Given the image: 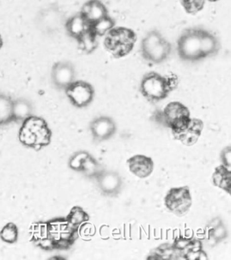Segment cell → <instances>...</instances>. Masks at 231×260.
Instances as JSON below:
<instances>
[{
    "label": "cell",
    "mask_w": 231,
    "mask_h": 260,
    "mask_svg": "<svg viewBox=\"0 0 231 260\" xmlns=\"http://www.w3.org/2000/svg\"><path fill=\"white\" fill-rule=\"evenodd\" d=\"M172 45L159 31L148 32L141 43V53L144 59L154 64L165 62L172 53Z\"/></svg>",
    "instance_id": "cell-1"
},
{
    "label": "cell",
    "mask_w": 231,
    "mask_h": 260,
    "mask_svg": "<svg viewBox=\"0 0 231 260\" xmlns=\"http://www.w3.org/2000/svg\"><path fill=\"white\" fill-rule=\"evenodd\" d=\"M174 87L171 79L151 71L144 75L140 89L143 96L149 101L159 102L166 99Z\"/></svg>",
    "instance_id": "cell-2"
},
{
    "label": "cell",
    "mask_w": 231,
    "mask_h": 260,
    "mask_svg": "<svg viewBox=\"0 0 231 260\" xmlns=\"http://www.w3.org/2000/svg\"><path fill=\"white\" fill-rule=\"evenodd\" d=\"M137 42V35L133 30L126 27H114L106 36L105 46L115 58H119L129 54Z\"/></svg>",
    "instance_id": "cell-3"
},
{
    "label": "cell",
    "mask_w": 231,
    "mask_h": 260,
    "mask_svg": "<svg viewBox=\"0 0 231 260\" xmlns=\"http://www.w3.org/2000/svg\"><path fill=\"white\" fill-rule=\"evenodd\" d=\"M177 52L180 58L186 62L204 59L201 51L200 28H188L180 35L177 41Z\"/></svg>",
    "instance_id": "cell-4"
},
{
    "label": "cell",
    "mask_w": 231,
    "mask_h": 260,
    "mask_svg": "<svg viewBox=\"0 0 231 260\" xmlns=\"http://www.w3.org/2000/svg\"><path fill=\"white\" fill-rule=\"evenodd\" d=\"M162 118L166 125L172 129V133H179L190 123L191 118L188 108L179 102H172L166 106Z\"/></svg>",
    "instance_id": "cell-5"
},
{
    "label": "cell",
    "mask_w": 231,
    "mask_h": 260,
    "mask_svg": "<svg viewBox=\"0 0 231 260\" xmlns=\"http://www.w3.org/2000/svg\"><path fill=\"white\" fill-rule=\"evenodd\" d=\"M166 207L174 214L183 215L189 211L192 205V197L188 186L170 189L164 199Z\"/></svg>",
    "instance_id": "cell-6"
},
{
    "label": "cell",
    "mask_w": 231,
    "mask_h": 260,
    "mask_svg": "<svg viewBox=\"0 0 231 260\" xmlns=\"http://www.w3.org/2000/svg\"><path fill=\"white\" fill-rule=\"evenodd\" d=\"M65 91L71 103L78 108L88 107L92 103L95 94L92 85L84 81H75Z\"/></svg>",
    "instance_id": "cell-7"
},
{
    "label": "cell",
    "mask_w": 231,
    "mask_h": 260,
    "mask_svg": "<svg viewBox=\"0 0 231 260\" xmlns=\"http://www.w3.org/2000/svg\"><path fill=\"white\" fill-rule=\"evenodd\" d=\"M23 127L31 132L36 138V144L34 148L40 149L42 146L50 143L51 132L47 123L42 118L31 116L23 122Z\"/></svg>",
    "instance_id": "cell-8"
},
{
    "label": "cell",
    "mask_w": 231,
    "mask_h": 260,
    "mask_svg": "<svg viewBox=\"0 0 231 260\" xmlns=\"http://www.w3.org/2000/svg\"><path fill=\"white\" fill-rule=\"evenodd\" d=\"M95 179L101 192L106 196L115 197L121 192L123 180L118 173L103 170Z\"/></svg>",
    "instance_id": "cell-9"
},
{
    "label": "cell",
    "mask_w": 231,
    "mask_h": 260,
    "mask_svg": "<svg viewBox=\"0 0 231 260\" xmlns=\"http://www.w3.org/2000/svg\"><path fill=\"white\" fill-rule=\"evenodd\" d=\"M52 83L60 89H65L76 81V71L74 65L69 62L56 63L52 67Z\"/></svg>",
    "instance_id": "cell-10"
},
{
    "label": "cell",
    "mask_w": 231,
    "mask_h": 260,
    "mask_svg": "<svg viewBox=\"0 0 231 260\" xmlns=\"http://www.w3.org/2000/svg\"><path fill=\"white\" fill-rule=\"evenodd\" d=\"M90 131L94 140L105 141L110 139L116 133V123L112 118L102 116L93 120L90 123Z\"/></svg>",
    "instance_id": "cell-11"
},
{
    "label": "cell",
    "mask_w": 231,
    "mask_h": 260,
    "mask_svg": "<svg viewBox=\"0 0 231 260\" xmlns=\"http://www.w3.org/2000/svg\"><path fill=\"white\" fill-rule=\"evenodd\" d=\"M129 170L135 176L140 178H146L152 174L154 162L151 158L143 154H137L127 160Z\"/></svg>",
    "instance_id": "cell-12"
},
{
    "label": "cell",
    "mask_w": 231,
    "mask_h": 260,
    "mask_svg": "<svg viewBox=\"0 0 231 260\" xmlns=\"http://www.w3.org/2000/svg\"><path fill=\"white\" fill-rule=\"evenodd\" d=\"M204 123L200 119H191L190 123L179 133L174 134L176 140H180L186 146L195 144L202 134Z\"/></svg>",
    "instance_id": "cell-13"
},
{
    "label": "cell",
    "mask_w": 231,
    "mask_h": 260,
    "mask_svg": "<svg viewBox=\"0 0 231 260\" xmlns=\"http://www.w3.org/2000/svg\"><path fill=\"white\" fill-rule=\"evenodd\" d=\"M201 51L203 58L216 56L220 50V42L212 32L200 28Z\"/></svg>",
    "instance_id": "cell-14"
},
{
    "label": "cell",
    "mask_w": 231,
    "mask_h": 260,
    "mask_svg": "<svg viewBox=\"0 0 231 260\" xmlns=\"http://www.w3.org/2000/svg\"><path fill=\"white\" fill-rule=\"evenodd\" d=\"M80 14L90 25L108 15L107 8L99 0H90L87 2L83 6Z\"/></svg>",
    "instance_id": "cell-15"
},
{
    "label": "cell",
    "mask_w": 231,
    "mask_h": 260,
    "mask_svg": "<svg viewBox=\"0 0 231 260\" xmlns=\"http://www.w3.org/2000/svg\"><path fill=\"white\" fill-rule=\"evenodd\" d=\"M90 24L81 14L72 16L66 22L67 31L77 40L90 29Z\"/></svg>",
    "instance_id": "cell-16"
},
{
    "label": "cell",
    "mask_w": 231,
    "mask_h": 260,
    "mask_svg": "<svg viewBox=\"0 0 231 260\" xmlns=\"http://www.w3.org/2000/svg\"><path fill=\"white\" fill-rule=\"evenodd\" d=\"M32 112H33V107L27 100L19 99L13 101V121L23 122L27 118L32 116Z\"/></svg>",
    "instance_id": "cell-17"
},
{
    "label": "cell",
    "mask_w": 231,
    "mask_h": 260,
    "mask_svg": "<svg viewBox=\"0 0 231 260\" xmlns=\"http://www.w3.org/2000/svg\"><path fill=\"white\" fill-rule=\"evenodd\" d=\"M213 183L215 186L230 193L231 184L230 168L224 166L216 168L212 176Z\"/></svg>",
    "instance_id": "cell-18"
},
{
    "label": "cell",
    "mask_w": 231,
    "mask_h": 260,
    "mask_svg": "<svg viewBox=\"0 0 231 260\" xmlns=\"http://www.w3.org/2000/svg\"><path fill=\"white\" fill-rule=\"evenodd\" d=\"M13 100L8 95L0 94V125L13 121Z\"/></svg>",
    "instance_id": "cell-19"
},
{
    "label": "cell",
    "mask_w": 231,
    "mask_h": 260,
    "mask_svg": "<svg viewBox=\"0 0 231 260\" xmlns=\"http://www.w3.org/2000/svg\"><path fill=\"white\" fill-rule=\"evenodd\" d=\"M115 20L107 15L95 23L91 24L90 28L97 37H102L106 36L115 27Z\"/></svg>",
    "instance_id": "cell-20"
},
{
    "label": "cell",
    "mask_w": 231,
    "mask_h": 260,
    "mask_svg": "<svg viewBox=\"0 0 231 260\" xmlns=\"http://www.w3.org/2000/svg\"><path fill=\"white\" fill-rule=\"evenodd\" d=\"M78 41L80 48L87 54L94 52L98 45L97 36L90 30V28Z\"/></svg>",
    "instance_id": "cell-21"
},
{
    "label": "cell",
    "mask_w": 231,
    "mask_h": 260,
    "mask_svg": "<svg viewBox=\"0 0 231 260\" xmlns=\"http://www.w3.org/2000/svg\"><path fill=\"white\" fill-rule=\"evenodd\" d=\"M103 170L98 161L89 154L83 162L81 172L84 173L88 178H96Z\"/></svg>",
    "instance_id": "cell-22"
},
{
    "label": "cell",
    "mask_w": 231,
    "mask_h": 260,
    "mask_svg": "<svg viewBox=\"0 0 231 260\" xmlns=\"http://www.w3.org/2000/svg\"><path fill=\"white\" fill-rule=\"evenodd\" d=\"M89 219L90 217L84 209L80 207H75L71 211L68 221L74 226L79 228Z\"/></svg>",
    "instance_id": "cell-23"
},
{
    "label": "cell",
    "mask_w": 231,
    "mask_h": 260,
    "mask_svg": "<svg viewBox=\"0 0 231 260\" xmlns=\"http://www.w3.org/2000/svg\"><path fill=\"white\" fill-rule=\"evenodd\" d=\"M18 229L13 223H10L6 225L0 232V237L3 241L7 243H15L17 241Z\"/></svg>",
    "instance_id": "cell-24"
},
{
    "label": "cell",
    "mask_w": 231,
    "mask_h": 260,
    "mask_svg": "<svg viewBox=\"0 0 231 260\" xmlns=\"http://www.w3.org/2000/svg\"><path fill=\"white\" fill-rule=\"evenodd\" d=\"M210 237L212 238L215 241L221 242L224 240L228 235L226 228L220 222L218 221L216 224H213L211 228L210 232H209Z\"/></svg>",
    "instance_id": "cell-25"
},
{
    "label": "cell",
    "mask_w": 231,
    "mask_h": 260,
    "mask_svg": "<svg viewBox=\"0 0 231 260\" xmlns=\"http://www.w3.org/2000/svg\"><path fill=\"white\" fill-rule=\"evenodd\" d=\"M182 6L189 14H195L204 8L205 0H181Z\"/></svg>",
    "instance_id": "cell-26"
},
{
    "label": "cell",
    "mask_w": 231,
    "mask_h": 260,
    "mask_svg": "<svg viewBox=\"0 0 231 260\" xmlns=\"http://www.w3.org/2000/svg\"><path fill=\"white\" fill-rule=\"evenodd\" d=\"M89 154L87 152L80 151L77 152L72 156L70 161V167L72 170L81 171L83 162L88 157Z\"/></svg>",
    "instance_id": "cell-27"
},
{
    "label": "cell",
    "mask_w": 231,
    "mask_h": 260,
    "mask_svg": "<svg viewBox=\"0 0 231 260\" xmlns=\"http://www.w3.org/2000/svg\"><path fill=\"white\" fill-rule=\"evenodd\" d=\"M191 240L186 238H178L174 241L173 245H172L176 251L180 252L182 258H183V253L187 249Z\"/></svg>",
    "instance_id": "cell-28"
},
{
    "label": "cell",
    "mask_w": 231,
    "mask_h": 260,
    "mask_svg": "<svg viewBox=\"0 0 231 260\" xmlns=\"http://www.w3.org/2000/svg\"><path fill=\"white\" fill-rule=\"evenodd\" d=\"M39 241V245L42 249L46 250L53 249L56 248L55 240L52 239L50 236L41 238L38 239Z\"/></svg>",
    "instance_id": "cell-29"
},
{
    "label": "cell",
    "mask_w": 231,
    "mask_h": 260,
    "mask_svg": "<svg viewBox=\"0 0 231 260\" xmlns=\"http://www.w3.org/2000/svg\"><path fill=\"white\" fill-rule=\"evenodd\" d=\"M221 159L223 162V166L226 168H230L231 167V148L230 146H227L222 150L221 153Z\"/></svg>",
    "instance_id": "cell-30"
},
{
    "label": "cell",
    "mask_w": 231,
    "mask_h": 260,
    "mask_svg": "<svg viewBox=\"0 0 231 260\" xmlns=\"http://www.w3.org/2000/svg\"><path fill=\"white\" fill-rule=\"evenodd\" d=\"M3 46V40L2 38L1 35H0V49L2 48V47Z\"/></svg>",
    "instance_id": "cell-31"
},
{
    "label": "cell",
    "mask_w": 231,
    "mask_h": 260,
    "mask_svg": "<svg viewBox=\"0 0 231 260\" xmlns=\"http://www.w3.org/2000/svg\"><path fill=\"white\" fill-rule=\"evenodd\" d=\"M209 1H211V2H216V1H218V0H209Z\"/></svg>",
    "instance_id": "cell-32"
}]
</instances>
